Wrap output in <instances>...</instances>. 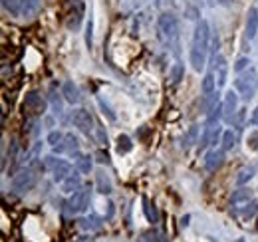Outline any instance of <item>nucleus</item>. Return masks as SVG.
<instances>
[{"label": "nucleus", "instance_id": "f257e3e1", "mask_svg": "<svg viewBox=\"0 0 258 242\" xmlns=\"http://www.w3.org/2000/svg\"><path fill=\"white\" fill-rule=\"evenodd\" d=\"M211 26L207 20H199L195 26L193 42H191V52H189V62L195 72L205 70L207 66V56L211 50Z\"/></svg>", "mask_w": 258, "mask_h": 242}, {"label": "nucleus", "instance_id": "f03ea898", "mask_svg": "<svg viewBox=\"0 0 258 242\" xmlns=\"http://www.w3.org/2000/svg\"><path fill=\"white\" fill-rule=\"evenodd\" d=\"M157 30H159V38L165 46L169 48H177L179 42V24L175 14L171 12H163L161 16L157 18Z\"/></svg>", "mask_w": 258, "mask_h": 242}, {"label": "nucleus", "instance_id": "7ed1b4c3", "mask_svg": "<svg viewBox=\"0 0 258 242\" xmlns=\"http://www.w3.org/2000/svg\"><path fill=\"white\" fill-rule=\"evenodd\" d=\"M234 88H236L238 95H240L244 101L252 99L254 93L258 91V72L254 68H248L246 72L238 74V78H236V82H234Z\"/></svg>", "mask_w": 258, "mask_h": 242}, {"label": "nucleus", "instance_id": "20e7f679", "mask_svg": "<svg viewBox=\"0 0 258 242\" xmlns=\"http://www.w3.org/2000/svg\"><path fill=\"white\" fill-rule=\"evenodd\" d=\"M36 181H38V175H36L34 167H26V169H22V171H18V173L14 175V179H12V189L22 195V193L32 191L34 187H36Z\"/></svg>", "mask_w": 258, "mask_h": 242}, {"label": "nucleus", "instance_id": "39448f33", "mask_svg": "<svg viewBox=\"0 0 258 242\" xmlns=\"http://www.w3.org/2000/svg\"><path fill=\"white\" fill-rule=\"evenodd\" d=\"M90 201H92V191H90V187L76 191V193L70 197V201L66 203L68 212H70V214H80V212H86V211H88V207H90Z\"/></svg>", "mask_w": 258, "mask_h": 242}, {"label": "nucleus", "instance_id": "423d86ee", "mask_svg": "<svg viewBox=\"0 0 258 242\" xmlns=\"http://www.w3.org/2000/svg\"><path fill=\"white\" fill-rule=\"evenodd\" d=\"M86 14V4L84 0H68V18H66V26L70 30H78L82 20Z\"/></svg>", "mask_w": 258, "mask_h": 242}, {"label": "nucleus", "instance_id": "0eeeda50", "mask_svg": "<svg viewBox=\"0 0 258 242\" xmlns=\"http://www.w3.org/2000/svg\"><path fill=\"white\" fill-rule=\"evenodd\" d=\"M46 99L38 93V91H28L26 97H24V111L30 115V117H40L46 113Z\"/></svg>", "mask_w": 258, "mask_h": 242}, {"label": "nucleus", "instance_id": "6e6552de", "mask_svg": "<svg viewBox=\"0 0 258 242\" xmlns=\"http://www.w3.org/2000/svg\"><path fill=\"white\" fill-rule=\"evenodd\" d=\"M72 121H74V125L84 133V135H92L94 133V117H92V113L88 111V109H76L74 113H72Z\"/></svg>", "mask_w": 258, "mask_h": 242}, {"label": "nucleus", "instance_id": "1a4fd4ad", "mask_svg": "<svg viewBox=\"0 0 258 242\" xmlns=\"http://www.w3.org/2000/svg\"><path fill=\"white\" fill-rule=\"evenodd\" d=\"M46 165L52 169V177L56 183H62L72 173V165L64 159H56V157H46Z\"/></svg>", "mask_w": 258, "mask_h": 242}, {"label": "nucleus", "instance_id": "9d476101", "mask_svg": "<svg viewBox=\"0 0 258 242\" xmlns=\"http://www.w3.org/2000/svg\"><path fill=\"white\" fill-rule=\"evenodd\" d=\"M236 109H238V91L228 90L223 97V119L230 123L236 115Z\"/></svg>", "mask_w": 258, "mask_h": 242}, {"label": "nucleus", "instance_id": "9b49d317", "mask_svg": "<svg viewBox=\"0 0 258 242\" xmlns=\"http://www.w3.org/2000/svg\"><path fill=\"white\" fill-rule=\"evenodd\" d=\"M213 74L217 78V88H225L226 80H228V64H226L225 56H217L213 60Z\"/></svg>", "mask_w": 258, "mask_h": 242}, {"label": "nucleus", "instance_id": "f8f14e48", "mask_svg": "<svg viewBox=\"0 0 258 242\" xmlns=\"http://www.w3.org/2000/svg\"><path fill=\"white\" fill-rule=\"evenodd\" d=\"M225 153L226 151H223V149H211L205 155V169L209 173H215L217 169H221L225 163Z\"/></svg>", "mask_w": 258, "mask_h": 242}, {"label": "nucleus", "instance_id": "ddd939ff", "mask_svg": "<svg viewBox=\"0 0 258 242\" xmlns=\"http://www.w3.org/2000/svg\"><path fill=\"white\" fill-rule=\"evenodd\" d=\"M244 34L248 40H254L258 34V8L250 6L246 12V22H244Z\"/></svg>", "mask_w": 258, "mask_h": 242}, {"label": "nucleus", "instance_id": "4468645a", "mask_svg": "<svg viewBox=\"0 0 258 242\" xmlns=\"http://www.w3.org/2000/svg\"><path fill=\"white\" fill-rule=\"evenodd\" d=\"M252 201V195L248 189H236L230 197V209H244Z\"/></svg>", "mask_w": 258, "mask_h": 242}, {"label": "nucleus", "instance_id": "2eb2a0df", "mask_svg": "<svg viewBox=\"0 0 258 242\" xmlns=\"http://www.w3.org/2000/svg\"><path fill=\"white\" fill-rule=\"evenodd\" d=\"M62 95H64L66 101H68V103H72V105H76V103H80V101H82L80 88H78L74 82H70V80H66L64 84H62Z\"/></svg>", "mask_w": 258, "mask_h": 242}, {"label": "nucleus", "instance_id": "dca6fc26", "mask_svg": "<svg viewBox=\"0 0 258 242\" xmlns=\"http://www.w3.org/2000/svg\"><path fill=\"white\" fill-rule=\"evenodd\" d=\"M80 189H82V177L78 173H70L64 181H62V191L68 193V195H74Z\"/></svg>", "mask_w": 258, "mask_h": 242}, {"label": "nucleus", "instance_id": "f3484780", "mask_svg": "<svg viewBox=\"0 0 258 242\" xmlns=\"http://www.w3.org/2000/svg\"><path fill=\"white\" fill-rule=\"evenodd\" d=\"M78 147H80L78 139L72 133H68V135H64V143H58L54 147V153H74L78 151Z\"/></svg>", "mask_w": 258, "mask_h": 242}, {"label": "nucleus", "instance_id": "a211bd4d", "mask_svg": "<svg viewBox=\"0 0 258 242\" xmlns=\"http://www.w3.org/2000/svg\"><path fill=\"white\" fill-rule=\"evenodd\" d=\"M96 187L101 195H111L113 193V185L109 181V177L103 173V171H97L96 175Z\"/></svg>", "mask_w": 258, "mask_h": 242}, {"label": "nucleus", "instance_id": "6ab92c4d", "mask_svg": "<svg viewBox=\"0 0 258 242\" xmlns=\"http://www.w3.org/2000/svg\"><path fill=\"white\" fill-rule=\"evenodd\" d=\"M131 149H133L131 137H129V135H125V133L117 135V139H115V151L119 153V155H127Z\"/></svg>", "mask_w": 258, "mask_h": 242}, {"label": "nucleus", "instance_id": "aec40b11", "mask_svg": "<svg viewBox=\"0 0 258 242\" xmlns=\"http://www.w3.org/2000/svg\"><path fill=\"white\" fill-rule=\"evenodd\" d=\"M215 91H217V78H215V74H213V70H211V72H207L205 78H203V93L209 95V93H215Z\"/></svg>", "mask_w": 258, "mask_h": 242}, {"label": "nucleus", "instance_id": "412c9836", "mask_svg": "<svg viewBox=\"0 0 258 242\" xmlns=\"http://www.w3.org/2000/svg\"><path fill=\"white\" fill-rule=\"evenodd\" d=\"M76 167H78V171H80V173L88 175V173L92 171V167H94V157H92V155H80V157H78Z\"/></svg>", "mask_w": 258, "mask_h": 242}, {"label": "nucleus", "instance_id": "4be33fe9", "mask_svg": "<svg viewBox=\"0 0 258 242\" xmlns=\"http://www.w3.org/2000/svg\"><path fill=\"white\" fill-rule=\"evenodd\" d=\"M22 4V16H34L40 10L42 0H20Z\"/></svg>", "mask_w": 258, "mask_h": 242}, {"label": "nucleus", "instance_id": "5701e85b", "mask_svg": "<svg viewBox=\"0 0 258 242\" xmlns=\"http://www.w3.org/2000/svg\"><path fill=\"white\" fill-rule=\"evenodd\" d=\"M183 76H185V66H183L181 62H175V64H173V68H171V76H169L171 84H173V86H177V84L183 80Z\"/></svg>", "mask_w": 258, "mask_h": 242}, {"label": "nucleus", "instance_id": "b1692460", "mask_svg": "<svg viewBox=\"0 0 258 242\" xmlns=\"http://www.w3.org/2000/svg\"><path fill=\"white\" fill-rule=\"evenodd\" d=\"M2 8H4L10 16L22 14V4H20V0H2Z\"/></svg>", "mask_w": 258, "mask_h": 242}, {"label": "nucleus", "instance_id": "393cba45", "mask_svg": "<svg viewBox=\"0 0 258 242\" xmlns=\"http://www.w3.org/2000/svg\"><path fill=\"white\" fill-rule=\"evenodd\" d=\"M143 205H145V207H143V211H145L147 220H149V222H153V224H155V222H159V214H157V211H155V205H151L147 197H143Z\"/></svg>", "mask_w": 258, "mask_h": 242}, {"label": "nucleus", "instance_id": "a878e982", "mask_svg": "<svg viewBox=\"0 0 258 242\" xmlns=\"http://www.w3.org/2000/svg\"><path fill=\"white\" fill-rule=\"evenodd\" d=\"M234 141H236L234 131H232V129H226L225 133H223V139H221V149H223V151H230V149L234 147Z\"/></svg>", "mask_w": 258, "mask_h": 242}, {"label": "nucleus", "instance_id": "bb28decb", "mask_svg": "<svg viewBox=\"0 0 258 242\" xmlns=\"http://www.w3.org/2000/svg\"><path fill=\"white\" fill-rule=\"evenodd\" d=\"M139 242H167V240H165V236H163L161 232H157L155 228H151V230H145L141 234Z\"/></svg>", "mask_w": 258, "mask_h": 242}, {"label": "nucleus", "instance_id": "cd10ccee", "mask_svg": "<svg viewBox=\"0 0 258 242\" xmlns=\"http://www.w3.org/2000/svg\"><path fill=\"white\" fill-rule=\"evenodd\" d=\"M254 173H256L254 167H244V169H240V171H238V177H236V185H246V183L254 177Z\"/></svg>", "mask_w": 258, "mask_h": 242}, {"label": "nucleus", "instance_id": "c85d7f7f", "mask_svg": "<svg viewBox=\"0 0 258 242\" xmlns=\"http://www.w3.org/2000/svg\"><path fill=\"white\" fill-rule=\"evenodd\" d=\"M16 155H18V141L12 139V141H10V149H8L6 157H4V161H2V169L6 167V161H10V163L14 165V163H16Z\"/></svg>", "mask_w": 258, "mask_h": 242}, {"label": "nucleus", "instance_id": "c756f323", "mask_svg": "<svg viewBox=\"0 0 258 242\" xmlns=\"http://www.w3.org/2000/svg\"><path fill=\"white\" fill-rule=\"evenodd\" d=\"M197 125H191L189 127V131H187V135L183 137V149H189L193 143H199V139H197Z\"/></svg>", "mask_w": 258, "mask_h": 242}, {"label": "nucleus", "instance_id": "7c9ffc66", "mask_svg": "<svg viewBox=\"0 0 258 242\" xmlns=\"http://www.w3.org/2000/svg\"><path fill=\"white\" fill-rule=\"evenodd\" d=\"M80 222H82V226H84V228H90V230H97V228H101V218L96 216V214H92V216H88V218H82Z\"/></svg>", "mask_w": 258, "mask_h": 242}, {"label": "nucleus", "instance_id": "2f4dec72", "mask_svg": "<svg viewBox=\"0 0 258 242\" xmlns=\"http://www.w3.org/2000/svg\"><path fill=\"white\" fill-rule=\"evenodd\" d=\"M213 127H215V125H211V123H209V125L205 127V131H203V135H201V139H199V143H197V145H199V149H205L207 145H211V137H213Z\"/></svg>", "mask_w": 258, "mask_h": 242}, {"label": "nucleus", "instance_id": "473e14b6", "mask_svg": "<svg viewBox=\"0 0 258 242\" xmlns=\"http://www.w3.org/2000/svg\"><path fill=\"white\" fill-rule=\"evenodd\" d=\"M92 30H94V20L90 18V20L86 22V46H88V50H92V46H94V38H92Z\"/></svg>", "mask_w": 258, "mask_h": 242}, {"label": "nucleus", "instance_id": "72a5a7b5", "mask_svg": "<svg viewBox=\"0 0 258 242\" xmlns=\"http://www.w3.org/2000/svg\"><path fill=\"white\" fill-rule=\"evenodd\" d=\"M248 68H250V60H248L246 56L238 58L236 64H234V72H236V74H242V72H244V70H248Z\"/></svg>", "mask_w": 258, "mask_h": 242}, {"label": "nucleus", "instance_id": "f704fd0d", "mask_svg": "<svg viewBox=\"0 0 258 242\" xmlns=\"http://www.w3.org/2000/svg\"><path fill=\"white\" fill-rule=\"evenodd\" d=\"M62 139H64V135H62L60 131H52V133L48 135V139H46V141H48V145H52V147H56L58 143H62Z\"/></svg>", "mask_w": 258, "mask_h": 242}, {"label": "nucleus", "instance_id": "c9c22d12", "mask_svg": "<svg viewBox=\"0 0 258 242\" xmlns=\"http://www.w3.org/2000/svg\"><path fill=\"white\" fill-rule=\"evenodd\" d=\"M97 103H99V107H101V113H103V115H107V119L115 121V113L109 109V105H107L103 99H97Z\"/></svg>", "mask_w": 258, "mask_h": 242}, {"label": "nucleus", "instance_id": "e433bc0d", "mask_svg": "<svg viewBox=\"0 0 258 242\" xmlns=\"http://www.w3.org/2000/svg\"><path fill=\"white\" fill-rule=\"evenodd\" d=\"M246 147L252 149V151H258V129L248 135V139H246Z\"/></svg>", "mask_w": 258, "mask_h": 242}, {"label": "nucleus", "instance_id": "4c0bfd02", "mask_svg": "<svg viewBox=\"0 0 258 242\" xmlns=\"http://www.w3.org/2000/svg\"><path fill=\"white\" fill-rule=\"evenodd\" d=\"M52 103H54V109L56 113H62V103H60V95L52 90Z\"/></svg>", "mask_w": 258, "mask_h": 242}, {"label": "nucleus", "instance_id": "58836bf2", "mask_svg": "<svg viewBox=\"0 0 258 242\" xmlns=\"http://www.w3.org/2000/svg\"><path fill=\"white\" fill-rule=\"evenodd\" d=\"M97 139H99V143L103 145V143H107V135H105V131L101 129V127H97Z\"/></svg>", "mask_w": 258, "mask_h": 242}, {"label": "nucleus", "instance_id": "ea45409f", "mask_svg": "<svg viewBox=\"0 0 258 242\" xmlns=\"http://www.w3.org/2000/svg\"><path fill=\"white\" fill-rule=\"evenodd\" d=\"M97 161H99V163H107V153H103V151L97 153Z\"/></svg>", "mask_w": 258, "mask_h": 242}, {"label": "nucleus", "instance_id": "a19ab883", "mask_svg": "<svg viewBox=\"0 0 258 242\" xmlns=\"http://www.w3.org/2000/svg\"><path fill=\"white\" fill-rule=\"evenodd\" d=\"M252 125H258V105H256V109H254V111H252Z\"/></svg>", "mask_w": 258, "mask_h": 242}, {"label": "nucleus", "instance_id": "79ce46f5", "mask_svg": "<svg viewBox=\"0 0 258 242\" xmlns=\"http://www.w3.org/2000/svg\"><path fill=\"white\" fill-rule=\"evenodd\" d=\"M217 2H219V4H221V6H228V4H230V2H232V0H217Z\"/></svg>", "mask_w": 258, "mask_h": 242}, {"label": "nucleus", "instance_id": "37998d69", "mask_svg": "<svg viewBox=\"0 0 258 242\" xmlns=\"http://www.w3.org/2000/svg\"><path fill=\"white\" fill-rule=\"evenodd\" d=\"M181 224L187 226V224H189V216H183V218H181Z\"/></svg>", "mask_w": 258, "mask_h": 242}]
</instances>
